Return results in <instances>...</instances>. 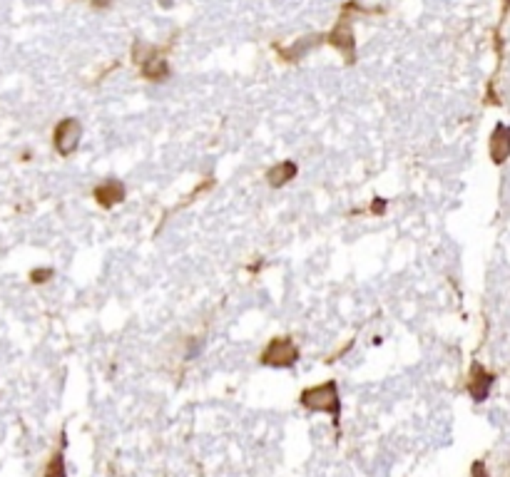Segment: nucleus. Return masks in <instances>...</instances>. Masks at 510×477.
<instances>
[{
    "mask_svg": "<svg viewBox=\"0 0 510 477\" xmlns=\"http://www.w3.org/2000/svg\"><path fill=\"white\" fill-rule=\"evenodd\" d=\"M302 406L311 413H329L331 420L339 425L341 398H339V385H336V380H326V383L316 385V388H307L302 393Z\"/></svg>",
    "mask_w": 510,
    "mask_h": 477,
    "instance_id": "f257e3e1",
    "label": "nucleus"
},
{
    "mask_svg": "<svg viewBox=\"0 0 510 477\" xmlns=\"http://www.w3.org/2000/svg\"><path fill=\"white\" fill-rule=\"evenodd\" d=\"M297 361H299V348L289 336L271 338L267 343V348L262 351V363L269 368H291L297 366Z\"/></svg>",
    "mask_w": 510,
    "mask_h": 477,
    "instance_id": "f03ea898",
    "label": "nucleus"
},
{
    "mask_svg": "<svg viewBox=\"0 0 510 477\" xmlns=\"http://www.w3.org/2000/svg\"><path fill=\"white\" fill-rule=\"evenodd\" d=\"M80 137H83V125L75 117H65L53 132V144H55L60 157H70L77 147H80Z\"/></svg>",
    "mask_w": 510,
    "mask_h": 477,
    "instance_id": "7ed1b4c3",
    "label": "nucleus"
},
{
    "mask_svg": "<svg viewBox=\"0 0 510 477\" xmlns=\"http://www.w3.org/2000/svg\"><path fill=\"white\" fill-rule=\"evenodd\" d=\"M125 194H127V189L120 179H105L100 187H95L93 197L102 209H112L115 204L125 202Z\"/></svg>",
    "mask_w": 510,
    "mask_h": 477,
    "instance_id": "20e7f679",
    "label": "nucleus"
},
{
    "mask_svg": "<svg viewBox=\"0 0 510 477\" xmlns=\"http://www.w3.org/2000/svg\"><path fill=\"white\" fill-rule=\"evenodd\" d=\"M495 375H490L481 363H473L471 366V380H468V393L476 403H483L488 398L490 385H493Z\"/></svg>",
    "mask_w": 510,
    "mask_h": 477,
    "instance_id": "39448f33",
    "label": "nucleus"
},
{
    "mask_svg": "<svg viewBox=\"0 0 510 477\" xmlns=\"http://www.w3.org/2000/svg\"><path fill=\"white\" fill-rule=\"evenodd\" d=\"M510 154V127L508 125H498L490 137V157H493L495 165H503Z\"/></svg>",
    "mask_w": 510,
    "mask_h": 477,
    "instance_id": "423d86ee",
    "label": "nucleus"
},
{
    "mask_svg": "<svg viewBox=\"0 0 510 477\" xmlns=\"http://www.w3.org/2000/svg\"><path fill=\"white\" fill-rule=\"evenodd\" d=\"M297 172H299L297 165H294L291 159H284V162H279V165H274L269 172H267V181H269V187L281 189L297 177Z\"/></svg>",
    "mask_w": 510,
    "mask_h": 477,
    "instance_id": "0eeeda50",
    "label": "nucleus"
},
{
    "mask_svg": "<svg viewBox=\"0 0 510 477\" xmlns=\"http://www.w3.org/2000/svg\"><path fill=\"white\" fill-rule=\"evenodd\" d=\"M142 75L147 77V80H154V83H162V80H167L170 77V67H167V60H162V57H145L142 60Z\"/></svg>",
    "mask_w": 510,
    "mask_h": 477,
    "instance_id": "6e6552de",
    "label": "nucleus"
},
{
    "mask_svg": "<svg viewBox=\"0 0 510 477\" xmlns=\"http://www.w3.org/2000/svg\"><path fill=\"white\" fill-rule=\"evenodd\" d=\"M331 43L349 57V62L354 60V33H351V28H349V22H341L339 28L331 33Z\"/></svg>",
    "mask_w": 510,
    "mask_h": 477,
    "instance_id": "1a4fd4ad",
    "label": "nucleus"
},
{
    "mask_svg": "<svg viewBox=\"0 0 510 477\" xmlns=\"http://www.w3.org/2000/svg\"><path fill=\"white\" fill-rule=\"evenodd\" d=\"M45 477H67V472H65V457H62V452L53 455V460L48 462V470H45Z\"/></svg>",
    "mask_w": 510,
    "mask_h": 477,
    "instance_id": "9d476101",
    "label": "nucleus"
},
{
    "mask_svg": "<svg viewBox=\"0 0 510 477\" xmlns=\"http://www.w3.org/2000/svg\"><path fill=\"white\" fill-rule=\"evenodd\" d=\"M311 45H316V38H304L302 43L297 45V48H291L289 53H286V57H291V60H299V57H304L311 50Z\"/></svg>",
    "mask_w": 510,
    "mask_h": 477,
    "instance_id": "9b49d317",
    "label": "nucleus"
},
{
    "mask_svg": "<svg viewBox=\"0 0 510 477\" xmlns=\"http://www.w3.org/2000/svg\"><path fill=\"white\" fill-rule=\"evenodd\" d=\"M53 274H55L53 269H35L30 279H33V284H45L48 279H53Z\"/></svg>",
    "mask_w": 510,
    "mask_h": 477,
    "instance_id": "f8f14e48",
    "label": "nucleus"
},
{
    "mask_svg": "<svg viewBox=\"0 0 510 477\" xmlns=\"http://www.w3.org/2000/svg\"><path fill=\"white\" fill-rule=\"evenodd\" d=\"M471 475L473 477H488V470H485V462H473V467H471Z\"/></svg>",
    "mask_w": 510,
    "mask_h": 477,
    "instance_id": "ddd939ff",
    "label": "nucleus"
},
{
    "mask_svg": "<svg viewBox=\"0 0 510 477\" xmlns=\"http://www.w3.org/2000/svg\"><path fill=\"white\" fill-rule=\"evenodd\" d=\"M371 212L376 216H381L386 212V199H373V204H371Z\"/></svg>",
    "mask_w": 510,
    "mask_h": 477,
    "instance_id": "4468645a",
    "label": "nucleus"
},
{
    "mask_svg": "<svg viewBox=\"0 0 510 477\" xmlns=\"http://www.w3.org/2000/svg\"><path fill=\"white\" fill-rule=\"evenodd\" d=\"M110 3H112V0H93V6H95V8H107V6H110Z\"/></svg>",
    "mask_w": 510,
    "mask_h": 477,
    "instance_id": "2eb2a0df",
    "label": "nucleus"
},
{
    "mask_svg": "<svg viewBox=\"0 0 510 477\" xmlns=\"http://www.w3.org/2000/svg\"><path fill=\"white\" fill-rule=\"evenodd\" d=\"M170 3H172V0H162V6H170Z\"/></svg>",
    "mask_w": 510,
    "mask_h": 477,
    "instance_id": "dca6fc26",
    "label": "nucleus"
}]
</instances>
